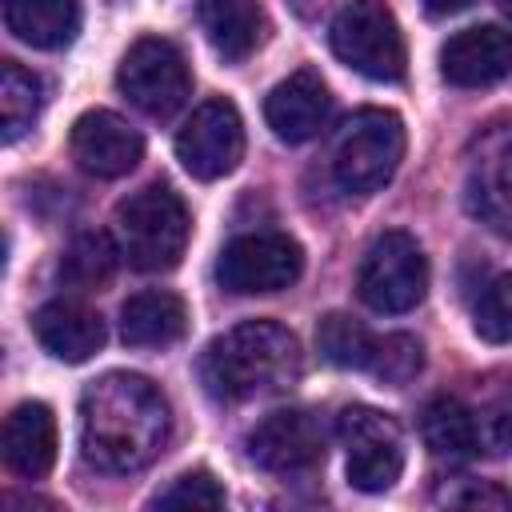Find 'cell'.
Masks as SVG:
<instances>
[{
    "label": "cell",
    "mask_w": 512,
    "mask_h": 512,
    "mask_svg": "<svg viewBox=\"0 0 512 512\" xmlns=\"http://www.w3.org/2000/svg\"><path fill=\"white\" fill-rule=\"evenodd\" d=\"M168 428L164 392L136 372H108L80 396V448L100 472H136L152 464Z\"/></svg>",
    "instance_id": "6da1fadb"
},
{
    "label": "cell",
    "mask_w": 512,
    "mask_h": 512,
    "mask_svg": "<svg viewBox=\"0 0 512 512\" xmlns=\"http://www.w3.org/2000/svg\"><path fill=\"white\" fill-rule=\"evenodd\" d=\"M300 372V340L276 320H244L232 332L216 336L200 356L204 388L228 404L284 392L300 380Z\"/></svg>",
    "instance_id": "7a4b0ae2"
},
{
    "label": "cell",
    "mask_w": 512,
    "mask_h": 512,
    "mask_svg": "<svg viewBox=\"0 0 512 512\" xmlns=\"http://www.w3.org/2000/svg\"><path fill=\"white\" fill-rule=\"evenodd\" d=\"M116 232H120V252L128 256L132 268L168 272L180 264L188 248L192 216L188 204L168 184H148L116 208Z\"/></svg>",
    "instance_id": "3957f363"
},
{
    "label": "cell",
    "mask_w": 512,
    "mask_h": 512,
    "mask_svg": "<svg viewBox=\"0 0 512 512\" xmlns=\"http://www.w3.org/2000/svg\"><path fill=\"white\" fill-rule=\"evenodd\" d=\"M404 160V124L388 108H360L336 136L332 176L344 192L368 196L384 188Z\"/></svg>",
    "instance_id": "277c9868"
},
{
    "label": "cell",
    "mask_w": 512,
    "mask_h": 512,
    "mask_svg": "<svg viewBox=\"0 0 512 512\" xmlns=\"http://www.w3.org/2000/svg\"><path fill=\"white\" fill-rule=\"evenodd\" d=\"M328 44L336 52L340 64H348L352 72L392 84L404 76L408 68V48H404V32L392 16V8L384 0H352L336 12L332 28H328Z\"/></svg>",
    "instance_id": "5b68a950"
},
{
    "label": "cell",
    "mask_w": 512,
    "mask_h": 512,
    "mask_svg": "<svg viewBox=\"0 0 512 512\" xmlns=\"http://www.w3.org/2000/svg\"><path fill=\"white\" fill-rule=\"evenodd\" d=\"M356 292L372 312H412L428 292V256L408 232H384L368 244Z\"/></svg>",
    "instance_id": "8992f818"
},
{
    "label": "cell",
    "mask_w": 512,
    "mask_h": 512,
    "mask_svg": "<svg viewBox=\"0 0 512 512\" xmlns=\"http://www.w3.org/2000/svg\"><path fill=\"white\" fill-rule=\"evenodd\" d=\"M300 272H304V252L284 232H244L228 240L216 260L220 288L236 296H264V292L292 288Z\"/></svg>",
    "instance_id": "52a82bcc"
},
{
    "label": "cell",
    "mask_w": 512,
    "mask_h": 512,
    "mask_svg": "<svg viewBox=\"0 0 512 512\" xmlns=\"http://www.w3.org/2000/svg\"><path fill=\"white\" fill-rule=\"evenodd\" d=\"M116 84L120 92L148 116H172L188 92H192V72H188V60L184 52L164 40V36H144L136 40L124 60H120V72H116Z\"/></svg>",
    "instance_id": "ba28073f"
},
{
    "label": "cell",
    "mask_w": 512,
    "mask_h": 512,
    "mask_svg": "<svg viewBox=\"0 0 512 512\" xmlns=\"http://www.w3.org/2000/svg\"><path fill=\"white\" fill-rule=\"evenodd\" d=\"M340 440L348 448V484L356 492H388L404 472V436L388 412L376 408H344Z\"/></svg>",
    "instance_id": "9c48e42d"
},
{
    "label": "cell",
    "mask_w": 512,
    "mask_h": 512,
    "mask_svg": "<svg viewBox=\"0 0 512 512\" xmlns=\"http://www.w3.org/2000/svg\"><path fill=\"white\" fill-rule=\"evenodd\" d=\"M244 156V120L232 100H204L176 132V160L196 180L228 176Z\"/></svg>",
    "instance_id": "30bf717a"
},
{
    "label": "cell",
    "mask_w": 512,
    "mask_h": 512,
    "mask_svg": "<svg viewBox=\"0 0 512 512\" xmlns=\"http://www.w3.org/2000/svg\"><path fill=\"white\" fill-rule=\"evenodd\" d=\"M248 456L276 476H292V472H308L324 460V432L320 420L304 408H280L272 416H264L252 432H248Z\"/></svg>",
    "instance_id": "8fae6325"
},
{
    "label": "cell",
    "mask_w": 512,
    "mask_h": 512,
    "mask_svg": "<svg viewBox=\"0 0 512 512\" xmlns=\"http://www.w3.org/2000/svg\"><path fill=\"white\" fill-rule=\"evenodd\" d=\"M68 148H72V160L96 176V180H116V176H128L140 156H144V140L140 132L108 112V108H92L84 116H76L72 124V136H68Z\"/></svg>",
    "instance_id": "7c38bea8"
},
{
    "label": "cell",
    "mask_w": 512,
    "mask_h": 512,
    "mask_svg": "<svg viewBox=\"0 0 512 512\" xmlns=\"http://www.w3.org/2000/svg\"><path fill=\"white\" fill-rule=\"evenodd\" d=\"M440 72L456 88H488L512 76V32L496 24H476L444 40Z\"/></svg>",
    "instance_id": "4fadbf2b"
},
{
    "label": "cell",
    "mask_w": 512,
    "mask_h": 512,
    "mask_svg": "<svg viewBox=\"0 0 512 512\" xmlns=\"http://www.w3.org/2000/svg\"><path fill=\"white\" fill-rule=\"evenodd\" d=\"M328 116H332V92L320 80V72H312V68L292 72L264 100L268 128L280 140H288V144H304V140L320 136V128L328 124Z\"/></svg>",
    "instance_id": "5bb4252c"
},
{
    "label": "cell",
    "mask_w": 512,
    "mask_h": 512,
    "mask_svg": "<svg viewBox=\"0 0 512 512\" xmlns=\"http://www.w3.org/2000/svg\"><path fill=\"white\" fill-rule=\"evenodd\" d=\"M32 332L44 352L64 364H84L104 348V320L76 300H48L32 316Z\"/></svg>",
    "instance_id": "9a60e30c"
},
{
    "label": "cell",
    "mask_w": 512,
    "mask_h": 512,
    "mask_svg": "<svg viewBox=\"0 0 512 512\" xmlns=\"http://www.w3.org/2000/svg\"><path fill=\"white\" fill-rule=\"evenodd\" d=\"M4 460L16 476L40 480L56 464V416L40 400H24L4 420Z\"/></svg>",
    "instance_id": "2e32d148"
},
{
    "label": "cell",
    "mask_w": 512,
    "mask_h": 512,
    "mask_svg": "<svg viewBox=\"0 0 512 512\" xmlns=\"http://www.w3.org/2000/svg\"><path fill=\"white\" fill-rule=\"evenodd\" d=\"M188 332V308L176 292L148 288L124 300L120 308V336L132 348H164Z\"/></svg>",
    "instance_id": "e0dca14e"
},
{
    "label": "cell",
    "mask_w": 512,
    "mask_h": 512,
    "mask_svg": "<svg viewBox=\"0 0 512 512\" xmlns=\"http://www.w3.org/2000/svg\"><path fill=\"white\" fill-rule=\"evenodd\" d=\"M200 28L224 60H248L264 40V12L256 0H200Z\"/></svg>",
    "instance_id": "ac0fdd59"
},
{
    "label": "cell",
    "mask_w": 512,
    "mask_h": 512,
    "mask_svg": "<svg viewBox=\"0 0 512 512\" xmlns=\"http://www.w3.org/2000/svg\"><path fill=\"white\" fill-rule=\"evenodd\" d=\"M4 24L28 48H64L80 32L76 0H4Z\"/></svg>",
    "instance_id": "d6986e66"
},
{
    "label": "cell",
    "mask_w": 512,
    "mask_h": 512,
    "mask_svg": "<svg viewBox=\"0 0 512 512\" xmlns=\"http://www.w3.org/2000/svg\"><path fill=\"white\" fill-rule=\"evenodd\" d=\"M420 436L424 448L436 460L460 464L468 456L480 452V428H476V412L468 404H460L456 396H432L420 412Z\"/></svg>",
    "instance_id": "ffe728a7"
},
{
    "label": "cell",
    "mask_w": 512,
    "mask_h": 512,
    "mask_svg": "<svg viewBox=\"0 0 512 512\" xmlns=\"http://www.w3.org/2000/svg\"><path fill=\"white\" fill-rule=\"evenodd\" d=\"M116 260L120 252L108 232H80L60 256V276L80 292H96L116 276Z\"/></svg>",
    "instance_id": "44dd1931"
},
{
    "label": "cell",
    "mask_w": 512,
    "mask_h": 512,
    "mask_svg": "<svg viewBox=\"0 0 512 512\" xmlns=\"http://www.w3.org/2000/svg\"><path fill=\"white\" fill-rule=\"evenodd\" d=\"M316 348L332 368H372L376 336L360 320L344 312H328L316 328Z\"/></svg>",
    "instance_id": "7402d4cb"
},
{
    "label": "cell",
    "mask_w": 512,
    "mask_h": 512,
    "mask_svg": "<svg viewBox=\"0 0 512 512\" xmlns=\"http://www.w3.org/2000/svg\"><path fill=\"white\" fill-rule=\"evenodd\" d=\"M44 104V84L16 60H4L0 68V120H4V140H16L32 120L40 116Z\"/></svg>",
    "instance_id": "603a6c76"
},
{
    "label": "cell",
    "mask_w": 512,
    "mask_h": 512,
    "mask_svg": "<svg viewBox=\"0 0 512 512\" xmlns=\"http://www.w3.org/2000/svg\"><path fill=\"white\" fill-rule=\"evenodd\" d=\"M420 368H424V348H420L416 336L396 332V336L376 340V356H372V368H368L376 380H384V384H408Z\"/></svg>",
    "instance_id": "cb8c5ba5"
},
{
    "label": "cell",
    "mask_w": 512,
    "mask_h": 512,
    "mask_svg": "<svg viewBox=\"0 0 512 512\" xmlns=\"http://www.w3.org/2000/svg\"><path fill=\"white\" fill-rule=\"evenodd\" d=\"M476 176H480V192L488 196V204H500L504 212H512V128L488 136Z\"/></svg>",
    "instance_id": "d4e9b609"
},
{
    "label": "cell",
    "mask_w": 512,
    "mask_h": 512,
    "mask_svg": "<svg viewBox=\"0 0 512 512\" xmlns=\"http://www.w3.org/2000/svg\"><path fill=\"white\" fill-rule=\"evenodd\" d=\"M476 332L488 340V344H508L512 340V272L496 276L480 304H476Z\"/></svg>",
    "instance_id": "484cf974"
},
{
    "label": "cell",
    "mask_w": 512,
    "mask_h": 512,
    "mask_svg": "<svg viewBox=\"0 0 512 512\" xmlns=\"http://www.w3.org/2000/svg\"><path fill=\"white\" fill-rule=\"evenodd\" d=\"M156 508H224V488L212 472H184L152 500Z\"/></svg>",
    "instance_id": "4316f807"
},
{
    "label": "cell",
    "mask_w": 512,
    "mask_h": 512,
    "mask_svg": "<svg viewBox=\"0 0 512 512\" xmlns=\"http://www.w3.org/2000/svg\"><path fill=\"white\" fill-rule=\"evenodd\" d=\"M448 504L456 508H492V512H512V492L500 488V484H480V480H468V488L460 492H444Z\"/></svg>",
    "instance_id": "83f0119b"
},
{
    "label": "cell",
    "mask_w": 512,
    "mask_h": 512,
    "mask_svg": "<svg viewBox=\"0 0 512 512\" xmlns=\"http://www.w3.org/2000/svg\"><path fill=\"white\" fill-rule=\"evenodd\" d=\"M472 0H424V12L428 16H456V12H464Z\"/></svg>",
    "instance_id": "f1b7e54d"
},
{
    "label": "cell",
    "mask_w": 512,
    "mask_h": 512,
    "mask_svg": "<svg viewBox=\"0 0 512 512\" xmlns=\"http://www.w3.org/2000/svg\"><path fill=\"white\" fill-rule=\"evenodd\" d=\"M496 4H500V12H504V16L512 20V0H496Z\"/></svg>",
    "instance_id": "f546056e"
}]
</instances>
